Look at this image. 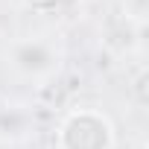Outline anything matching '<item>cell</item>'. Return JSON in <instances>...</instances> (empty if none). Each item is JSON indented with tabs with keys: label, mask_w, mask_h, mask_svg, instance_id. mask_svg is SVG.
Listing matches in <instances>:
<instances>
[{
	"label": "cell",
	"mask_w": 149,
	"mask_h": 149,
	"mask_svg": "<svg viewBox=\"0 0 149 149\" xmlns=\"http://www.w3.org/2000/svg\"><path fill=\"white\" fill-rule=\"evenodd\" d=\"M0 149H12V143H6V140H0Z\"/></svg>",
	"instance_id": "5b68a950"
},
{
	"label": "cell",
	"mask_w": 149,
	"mask_h": 149,
	"mask_svg": "<svg viewBox=\"0 0 149 149\" xmlns=\"http://www.w3.org/2000/svg\"><path fill=\"white\" fill-rule=\"evenodd\" d=\"M21 3H24L29 12H35V15H56L67 0H21Z\"/></svg>",
	"instance_id": "277c9868"
},
{
	"label": "cell",
	"mask_w": 149,
	"mask_h": 149,
	"mask_svg": "<svg viewBox=\"0 0 149 149\" xmlns=\"http://www.w3.org/2000/svg\"><path fill=\"white\" fill-rule=\"evenodd\" d=\"M6 67L24 82L44 85L61 70V47L44 35H24L9 41L6 47Z\"/></svg>",
	"instance_id": "7a4b0ae2"
},
{
	"label": "cell",
	"mask_w": 149,
	"mask_h": 149,
	"mask_svg": "<svg viewBox=\"0 0 149 149\" xmlns=\"http://www.w3.org/2000/svg\"><path fill=\"white\" fill-rule=\"evenodd\" d=\"M117 129L102 108H70L56 129V149H114Z\"/></svg>",
	"instance_id": "6da1fadb"
},
{
	"label": "cell",
	"mask_w": 149,
	"mask_h": 149,
	"mask_svg": "<svg viewBox=\"0 0 149 149\" xmlns=\"http://www.w3.org/2000/svg\"><path fill=\"white\" fill-rule=\"evenodd\" d=\"M26 129H29V114L24 108H15V105H3L0 108V140L12 143V140L24 137Z\"/></svg>",
	"instance_id": "3957f363"
}]
</instances>
